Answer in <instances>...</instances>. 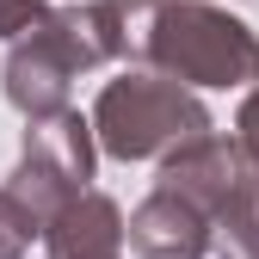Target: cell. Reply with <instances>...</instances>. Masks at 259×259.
Segmentation results:
<instances>
[{"label": "cell", "mask_w": 259, "mask_h": 259, "mask_svg": "<svg viewBox=\"0 0 259 259\" xmlns=\"http://www.w3.org/2000/svg\"><path fill=\"white\" fill-rule=\"evenodd\" d=\"M93 136L117 160H148V154H179L210 136V111L167 74H123L99 93L93 105Z\"/></svg>", "instance_id": "cell-1"}, {"label": "cell", "mask_w": 259, "mask_h": 259, "mask_svg": "<svg viewBox=\"0 0 259 259\" xmlns=\"http://www.w3.org/2000/svg\"><path fill=\"white\" fill-rule=\"evenodd\" d=\"M44 229V216L31 210L25 198H13V191H0V259H19L31 247V235Z\"/></svg>", "instance_id": "cell-7"}, {"label": "cell", "mask_w": 259, "mask_h": 259, "mask_svg": "<svg viewBox=\"0 0 259 259\" xmlns=\"http://www.w3.org/2000/svg\"><path fill=\"white\" fill-rule=\"evenodd\" d=\"M210 229L216 222L191 198L154 185V198L136 210V222H130V247H136L142 259H204L210 253Z\"/></svg>", "instance_id": "cell-4"}, {"label": "cell", "mask_w": 259, "mask_h": 259, "mask_svg": "<svg viewBox=\"0 0 259 259\" xmlns=\"http://www.w3.org/2000/svg\"><path fill=\"white\" fill-rule=\"evenodd\" d=\"M216 229H222V253L229 259H259V148H247V142H241L235 198L222 204Z\"/></svg>", "instance_id": "cell-6"}, {"label": "cell", "mask_w": 259, "mask_h": 259, "mask_svg": "<svg viewBox=\"0 0 259 259\" xmlns=\"http://www.w3.org/2000/svg\"><path fill=\"white\" fill-rule=\"evenodd\" d=\"M87 179H93V123H80L74 111H56L25 130V160L7 191L25 198L37 216H56L87 191Z\"/></svg>", "instance_id": "cell-3"}, {"label": "cell", "mask_w": 259, "mask_h": 259, "mask_svg": "<svg viewBox=\"0 0 259 259\" xmlns=\"http://www.w3.org/2000/svg\"><path fill=\"white\" fill-rule=\"evenodd\" d=\"M148 56L160 62L167 80H191V87H241L259 74V37L204 0H160Z\"/></svg>", "instance_id": "cell-2"}, {"label": "cell", "mask_w": 259, "mask_h": 259, "mask_svg": "<svg viewBox=\"0 0 259 259\" xmlns=\"http://www.w3.org/2000/svg\"><path fill=\"white\" fill-rule=\"evenodd\" d=\"M123 216L111 198L80 191L74 204H62L50 216V259H117L123 253Z\"/></svg>", "instance_id": "cell-5"}, {"label": "cell", "mask_w": 259, "mask_h": 259, "mask_svg": "<svg viewBox=\"0 0 259 259\" xmlns=\"http://www.w3.org/2000/svg\"><path fill=\"white\" fill-rule=\"evenodd\" d=\"M241 142H247V148H259V87L247 93V105H241Z\"/></svg>", "instance_id": "cell-8"}]
</instances>
